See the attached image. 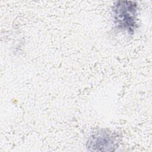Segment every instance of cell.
I'll return each mask as SVG.
<instances>
[{"label": "cell", "mask_w": 152, "mask_h": 152, "mask_svg": "<svg viewBox=\"0 0 152 152\" xmlns=\"http://www.w3.org/2000/svg\"><path fill=\"white\" fill-rule=\"evenodd\" d=\"M138 4L132 1H117L112 7V15L115 27L129 33H133L137 27Z\"/></svg>", "instance_id": "1"}, {"label": "cell", "mask_w": 152, "mask_h": 152, "mask_svg": "<svg viewBox=\"0 0 152 152\" xmlns=\"http://www.w3.org/2000/svg\"><path fill=\"white\" fill-rule=\"evenodd\" d=\"M117 144L118 139L114 132L109 129H102L90 136L86 146L90 151H110L115 150Z\"/></svg>", "instance_id": "2"}]
</instances>
